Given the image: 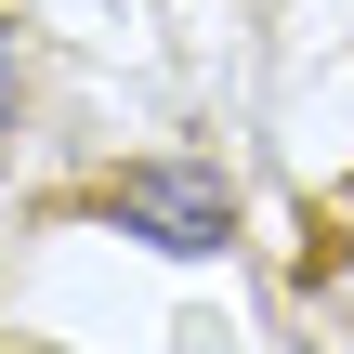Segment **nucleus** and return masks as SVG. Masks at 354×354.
Segmentation results:
<instances>
[{"label": "nucleus", "instance_id": "7ed1b4c3", "mask_svg": "<svg viewBox=\"0 0 354 354\" xmlns=\"http://www.w3.org/2000/svg\"><path fill=\"white\" fill-rule=\"evenodd\" d=\"M302 302H328V342L354 354V223L315 210V250H302Z\"/></svg>", "mask_w": 354, "mask_h": 354}, {"label": "nucleus", "instance_id": "f03ea898", "mask_svg": "<svg viewBox=\"0 0 354 354\" xmlns=\"http://www.w3.org/2000/svg\"><path fill=\"white\" fill-rule=\"evenodd\" d=\"M39 92H53V26H39V0H0V158L26 145Z\"/></svg>", "mask_w": 354, "mask_h": 354}, {"label": "nucleus", "instance_id": "f257e3e1", "mask_svg": "<svg viewBox=\"0 0 354 354\" xmlns=\"http://www.w3.org/2000/svg\"><path fill=\"white\" fill-rule=\"evenodd\" d=\"M39 210H53V223H118V236H145V250H236V184H223L210 158H118V171L39 197Z\"/></svg>", "mask_w": 354, "mask_h": 354}, {"label": "nucleus", "instance_id": "20e7f679", "mask_svg": "<svg viewBox=\"0 0 354 354\" xmlns=\"http://www.w3.org/2000/svg\"><path fill=\"white\" fill-rule=\"evenodd\" d=\"M0 354H66V342H26V328H0Z\"/></svg>", "mask_w": 354, "mask_h": 354}]
</instances>
